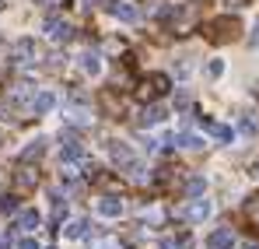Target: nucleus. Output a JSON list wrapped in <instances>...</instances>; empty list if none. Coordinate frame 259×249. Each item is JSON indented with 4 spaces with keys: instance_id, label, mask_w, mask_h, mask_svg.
<instances>
[{
    "instance_id": "1",
    "label": "nucleus",
    "mask_w": 259,
    "mask_h": 249,
    "mask_svg": "<svg viewBox=\"0 0 259 249\" xmlns=\"http://www.w3.org/2000/svg\"><path fill=\"white\" fill-rule=\"evenodd\" d=\"M203 32H207V39H210V42H228V39H235V35L242 32V25H238L231 14H224V18L207 21V25H203Z\"/></svg>"
},
{
    "instance_id": "2",
    "label": "nucleus",
    "mask_w": 259,
    "mask_h": 249,
    "mask_svg": "<svg viewBox=\"0 0 259 249\" xmlns=\"http://www.w3.org/2000/svg\"><path fill=\"white\" fill-rule=\"evenodd\" d=\"M168 88H172L168 74H151V78L140 81V95L144 98H161V95H168Z\"/></svg>"
},
{
    "instance_id": "3",
    "label": "nucleus",
    "mask_w": 259,
    "mask_h": 249,
    "mask_svg": "<svg viewBox=\"0 0 259 249\" xmlns=\"http://www.w3.org/2000/svg\"><path fill=\"white\" fill-rule=\"evenodd\" d=\"M105 4V11L112 14V18H119V21H137L140 18V11L133 7V4H126V0H102Z\"/></svg>"
},
{
    "instance_id": "4",
    "label": "nucleus",
    "mask_w": 259,
    "mask_h": 249,
    "mask_svg": "<svg viewBox=\"0 0 259 249\" xmlns=\"http://www.w3.org/2000/svg\"><path fill=\"white\" fill-rule=\"evenodd\" d=\"M200 126L210 133V137H217L221 144H228V140H235V130L231 126H224V123H217V120H210V116H200Z\"/></svg>"
},
{
    "instance_id": "5",
    "label": "nucleus",
    "mask_w": 259,
    "mask_h": 249,
    "mask_svg": "<svg viewBox=\"0 0 259 249\" xmlns=\"http://www.w3.org/2000/svg\"><path fill=\"white\" fill-rule=\"evenodd\" d=\"M210 200H203V197H193V204H189V210H186V218L193 221V225H200V221H207L210 218Z\"/></svg>"
},
{
    "instance_id": "6",
    "label": "nucleus",
    "mask_w": 259,
    "mask_h": 249,
    "mask_svg": "<svg viewBox=\"0 0 259 249\" xmlns=\"http://www.w3.org/2000/svg\"><path fill=\"white\" fill-rule=\"evenodd\" d=\"M109 155H112V162L116 165H123V168H130L137 158H133V151H130L123 140H109Z\"/></svg>"
},
{
    "instance_id": "7",
    "label": "nucleus",
    "mask_w": 259,
    "mask_h": 249,
    "mask_svg": "<svg viewBox=\"0 0 259 249\" xmlns=\"http://www.w3.org/2000/svg\"><path fill=\"white\" fill-rule=\"evenodd\" d=\"M39 49H35V39H21L14 46V63H35Z\"/></svg>"
},
{
    "instance_id": "8",
    "label": "nucleus",
    "mask_w": 259,
    "mask_h": 249,
    "mask_svg": "<svg viewBox=\"0 0 259 249\" xmlns=\"http://www.w3.org/2000/svg\"><path fill=\"white\" fill-rule=\"evenodd\" d=\"M46 35H49L53 42H67L70 39V25L60 21V18H49V21H46Z\"/></svg>"
},
{
    "instance_id": "9",
    "label": "nucleus",
    "mask_w": 259,
    "mask_h": 249,
    "mask_svg": "<svg viewBox=\"0 0 259 249\" xmlns=\"http://www.w3.org/2000/svg\"><path fill=\"white\" fill-rule=\"evenodd\" d=\"M165 120H168V109L165 105H147L140 113V123L144 126H158V123H165Z\"/></svg>"
},
{
    "instance_id": "10",
    "label": "nucleus",
    "mask_w": 259,
    "mask_h": 249,
    "mask_svg": "<svg viewBox=\"0 0 259 249\" xmlns=\"http://www.w3.org/2000/svg\"><path fill=\"white\" fill-rule=\"evenodd\" d=\"M60 158H63V162H81V158H84V148H81V140L67 137V140H63V148H60Z\"/></svg>"
},
{
    "instance_id": "11",
    "label": "nucleus",
    "mask_w": 259,
    "mask_h": 249,
    "mask_svg": "<svg viewBox=\"0 0 259 249\" xmlns=\"http://www.w3.org/2000/svg\"><path fill=\"white\" fill-rule=\"evenodd\" d=\"M53 105H56V95H53V91H39V95H32V113H35V116H46Z\"/></svg>"
},
{
    "instance_id": "12",
    "label": "nucleus",
    "mask_w": 259,
    "mask_h": 249,
    "mask_svg": "<svg viewBox=\"0 0 259 249\" xmlns=\"http://www.w3.org/2000/svg\"><path fill=\"white\" fill-rule=\"evenodd\" d=\"M98 214H102V218H119V214H123V200H119V197H102V200H98Z\"/></svg>"
},
{
    "instance_id": "13",
    "label": "nucleus",
    "mask_w": 259,
    "mask_h": 249,
    "mask_svg": "<svg viewBox=\"0 0 259 249\" xmlns=\"http://www.w3.org/2000/svg\"><path fill=\"white\" fill-rule=\"evenodd\" d=\"M172 144L189 148V151H200V148H203V137H196V133H189V130H179V133L172 137Z\"/></svg>"
},
{
    "instance_id": "14",
    "label": "nucleus",
    "mask_w": 259,
    "mask_h": 249,
    "mask_svg": "<svg viewBox=\"0 0 259 249\" xmlns=\"http://www.w3.org/2000/svg\"><path fill=\"white\" fill-rule=\"evenodd\" d=\"M207 246H214V249H231V246H235V232H231V228H217L214 235L207 239Z\"/></svg>"
},
{
    "instance_id": "15",
    "label": "nucleus",
    "mask_w": 259,
    "mask_h": 249,
    "mask_svg": "<svg viewBox=\"0 0 259 249\" xmlns=\"http://www.w3.org/2000/svg\"><path fill=\"white\" fill-rule=\"evenodd\" d=\"M18 228H21V232H32V228H39V210H21V214H18Z\"/></svg>"
},
{
    "instance_id": "16",
    "label": "nucleus",
    "mask_w": 259,
    "mask_h": 249,
    "mask_svg": "<svg viewBox=\"0 0 259 249\" xmlns=\"http://www.w3.org/2000/svg\"><path fill=\"white\" fill-rule=\"evenodd\" d=\"M81 67H84V74H102V60H98V53H84L81 56Z\"/></svg>"
},
{
    "instance_id": "17",
    "label": "nucleus",
    "mask_w": 259,
    "mask_h": 249,
    "mask_svg": "<svg viewBox=\"0 0 259 249\" xmlns=\"http://www.w3.org/2000/svg\"><path fill=\"white\" fill-rule=\"evenodd\" d=\"M203 190H207V179H203V175H193V179L186 183V193H189V197H203Z\"/></svg>"
},
{
    "instance_id": "18",
    "label": "nucleus",
    "mask_w": 259,
    "mask_h": 249,
    "mask_svg": "<svg viewBox=\"0 0 259 249\" xmlns=\"http://www.w3.org/2000/svg\"><path fill=\"white\" fill-rule=\"evenodd\" d=\"M42 151H46V140H32V144L21 151V162H32V158H39Z\"/></svg>"
},
{
    "instance_id": "19",
    "label": "nucleus",
    "mask_w": 259,
    "mask_h": 249,
    "mask_svg": "<svg viewBox=\"0 0 259 249\" xmlns=\"http://www.w3.org/2000/svg\"><path fill=\"white\" fill-rule=\"evenodd\" d=\"M18 186H25V190H32V186H35V172H32V168H25V172H18Z\"/></svg>"
},
{
    "instance_id": "20",
    "label": "nucleus",
    "mask_w": 259,
    "mask_h": 249,
    "mask_svg": "<svg viewBox=\"0 0 259 249\" xmlns=\"http://www.w3.org/2000/svg\"><path fill=\"white\" fill-rule=\"evenodd\" d=\"M84 232H88V221H74V225L67 228V239H81Z\"/></svg>"
},
{
    "instance_id": "21",
    "label": "nucleus",
    "mask_w": 259,
    "mask_h": 249,
    "mask_svg": "<svg viewBox=\"0 0 259 249\" xmlns=\"http://www.w3.org/2000/svg\"><path fill=\"white\" fill-rule=\"evenodd\" d=\"M0 210L4 214H14L18 210V197H0Z\"/></svg>"
},
{
    "instance_id": "22",
    "label": "nucleus",
    "mask_w": 259,
    "mask_h": 249,
    "mask_svg": "<svg viewBox=\"0 0 259 249\" xmlns=\"http://www.w3.org/2000/svg\"><path fill=\"white\" fill-rule=\"evenodd\" d=\"M207 74H210V78H221V74H224V60H210V63H207Z\"/></svg>"
},
{
    "instance_id": "23",
    "label": "nucleus",
    "mask_w": 259,
    "mask_h": 249,
    "mask_svg": "<svg viewBox=\"0 0 259 249\" xmlns=\"http://www.w3.org/2000/svg\"><path fill=\"white\" fill-rule=\"evenodd\" d=\"M242 130H245V133H256V120H249V116H242Z\"/></svg>"
},
{
    "instance_id": "24",
    "label": "nucleus",
    "mask_w": 259,
    "mask_h": 249,
    "mask_svg": "<svg viewBox=\"0 0 259 249\" xmlns=\"http://www.w3.org/2000/svg\"><path fill=\"white\" fill-rule=\"evenodd\" d=\"M175 105H179V109H186V105H189V95H186V91H179V95H175Z\"/></svg>"
},
{
    "instance_id": "25",
    "label": "nucleus",
    "mask_w": 259,
    "mask_h": 249,
    "mask_svg": "<svg viewBox=\"0 0 259 249\" xmlns=\"http://www.w3.org/2000/svg\"><path fill=\"white\" fill-rule=\"evenodd\" d=\"M18 249H39V242H35V239H21V242H18Z\"/></svg>"
},
{
    "instance_id": "26",
    "label": "nucleus",
    "mask_w": 259,
    "mask_h": 249,
    "mask_svg": "<svg viewBox=\"0 0 259 249\" xmlns=\"http://www.w3.org/2000/svg\"><path fill=\"white\" fill-rule=\"evenodd\" d=\"M249 46H252V49L259 46V21H256V28H252V35H249Z\"/></svg>"
},
{
    "instance_id": "27",
    "label": "nucleus",
    "mask_w": 259,
    "mask_h": 249,
    "mask_svg": "<svg viewBox=\"0 0 259 249\" xmlns=\"http://www.w3.org/2000/svg\"><path fill=\"white\" fill-rule=\"evenodd\" d=\"M165 249H189V242L182 239V242H165Z\"/></svg>"
},
{
    "instance_id": "28",
    "label": "nucleus",
    "mask_w": 259,
    "mask_h": 249,
    "mask_svg": "<svg viewBox=\"0 0 259 249\" xmlns=\"http://www.w3.org/2000/svg\"><path fill=\"white\" fill-rule=\"evenodd\" d=\"M228 7H245V0H224Z\"/></svg>"
},
{
    "instance_id": "29",
    "label": "nucleus",
    "mask_w": 259,
    "mask_h": 249,
    "mask_svg": "<svg viewBox=\"0 0 259 249\" xmlns=\"http://www.w3.org/2000/svg\"><path fill=\"white\" fill-rule=\"evenodd\" d=\"M245 249H259V246H256V242H249V246H245Z\"/></svg>"
},
{
    "instance_id": "30",
    "label": "nucleus",
    "mask_w": 259,
    "mask_h": 249,
    "mask_svg": "<svg viewBox=\"0 0 259 249\" xmlns=\"http://www.w3.org/2000/svg\"><path fill=\"white\" fill-rule=\"evenodd\" d=\"M207 249H214V246H207Z\"/></svg>"
}]
</instances>
